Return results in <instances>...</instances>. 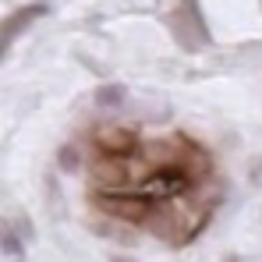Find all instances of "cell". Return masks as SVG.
<instances>
[{"instance_id":"cell-3","label":"cell","mask_w":262,"mask_h":262,"mask_svg":"<svg viewBox=\"0 0 262 262\" xmlns=\"http://www.w3.org/2000/svg\"><path fill=\"white\" fill-rule=\"evenodd\" d=\"M46 11H50L46 4H25V7L11 11L7 18H0V64H4V57L11 53V46L21 39V32H29Z\"/></svg>"},{"instance_id":"cell-5","label":"cell","mask_w":262,"mask_h":262,"mask_svg":"<svg viewBox=\"0 0 262 262\" xmlns=\"http://www.w3.org/2000/svg\"><path fill=\"white\" fill-rule=\"evenodd\" d=\"M124 99H128L124 85H99L96 89V106H103V110H117Z\"/></svg>"},{"instance_id":"cell-8","label":"cell","mask_w":262,"mask_h":262,"mask_svg":"<svg viewBox=\"0 0 262 262\" xmlns=\"http://www.w3.org/2000/svg\"><path fill=\"white\" fill-rule=\"evenodd\" d=\"M114 262H128V259H114Z\"/></svg>"},{"instance_id":"cell-2","label":"cell","mask_w":262,"mask_h":262,"mask_svg":"<svg viewBox=\"0 0 262 262\" xmlns=\"http://www.w3.org/2000/svg\"><path fill=\"white\" fill-rule=\"evenodd\" d=\"M167 29H170V36L177 39V46L184 53H199V50H206L213 43L199 0H174V7L167 11Z\"/></svg>"},{"instance_id":"cell-7","label":"cell","mask_w":262,"mask_h":262,"mask_svg":"<svg viewBox=\"0 0 262 262\" xmlns=\"http://www.w3.org/2000/svg\"><path fill=\"white\" fill-rule=\"evenodd\" d=\"M248 174H252V184H255V188H262V156H255V160H252Z\"/></svg>"},{"instance_id":"cell-1","label":"cell","mask_w":262,"mask_h":262,"mask_svg":"<svg viewBox=\"0 0 262 262\" xmlns=\"http://www.w3.org/2000/svg\"><path fill=\"white\" fill-rule=\"evenodd\" d=\"M216 202H220V184L209 177L206 184H199L195 191H188V195H181V199L149 206V213H145V220H142L138 227H145L152 237H160V241L181 248V245H188V241L209 223Z\"/></svg>"},{"instance_id":"cell-6","label":"cell","mask_w":262,"mask_h":262,"mask_svg":"<svg viewBox=\"0 0 262 262\" xmlns=\"http://www.w3.org/2000/svg\"><path fill=\"white\" fill-rule=\"evenodd\" d=\"M57 163H60V170L75 174V170H78V163H82V156H78V145H60V152H57Z\"/></svg>"},{"instance_id":"cell-4","label":"cell","mask_w":262,"mask_h":262,"mask_svg":"<svg viewBox=\"0 0 262 262\" xmlns=\"http://www.w3.org/2000/svg\"><path fill=\"white\" fill-rule=\"evenodd\" d=\"M0 252L11 255V259H21V255H25V237H21L11 223H0Z\"/></svg>"}]
</instances>
